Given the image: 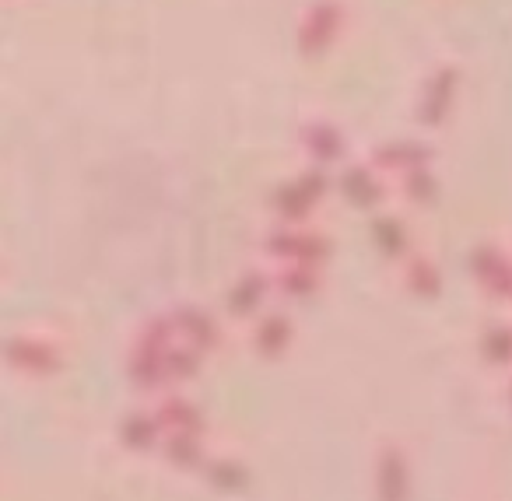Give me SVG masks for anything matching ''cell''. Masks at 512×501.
Masks as SVG:
<instances>
[{"label":"cell","instance_id":"1","mask_svg":"<svg viewBox=\"0 0 512 501\" xmlns=\"http://www.w3.org/2000/svg\"><path fill=\"white\" fill-rule=\"evenodd\" d=\"M453 92H456V71H439L432 81L425 85V92H421V113L418 120L425 123V127H439L442 120H446L449 106H453Z\"/></svg>","mask_w":512,"mask_h":501},{"label":"cell","instance_id":"2","mask_svg":"<svg viewBox=\"0 0 512 501\" xmlns=\"http://www.w3.org/2000/svg\"><path fill=\"white\" fill-rule=\"evenodd\" d=\"M172 323H176L179 340H186L190 347H197L200 354L214 351V347H218L221 330H218V323H214V319L207 316L204 309H179L176 316H172Z\"/></svg>","mask_w":512,"mask_h":501},{"label":"cell","instance_id":"3","mask_svg":"<svg viewBox=\"0 0 512 501\" xmlns=\"http://www.w3.org/2000/svg\"><path fill=\"white\" fill-rule=\"evenodd\" d=\"M337 22H341V15H337L334 4H316V8H309L306 22H302V50L306 53H323L330 43L337 39Z\"/></svg>","mask_w":512,"mask_h":501},{"label":"cell","instance_id":"4","mask_svg":"<svg viewBox=\"0 0 512 501\" xmlns=\"http://www.w3.org/2000/svg\"><path fill=\"white\" fill-rule=\"evenodd\" d=\"M8 358H11V365L25 368V372H53L60 361L57 351L39 337H15L8 347Z\"/></svg>","mask_w":512,"mask_h":501},{"label":"cell","instance_id":"5","mask_svg":"<svg viewBox=\"0 0 512 501\" xmlns=\"http://www.w3.org/2000/svg\"><path fill=\"white\" fill-rule=\"evenodd\" d=\"M341 193L348 204L362 207V211H369V207H376L379 200H383V183L376 179V169H365V165H358V169H348L341 176Z\"/></svg>","mask_w":512,"mask_h":501},{"label":"cell","instance_id":"6","mask_svg":"<svg viewBox=\"0 0 512 501\" xmlns=\"http://www.w3.org/2000/svg\"><path fill=\"white\" fill-rule=\"evenodd\" d=\"M379 494H383V501L407 498V463L397 449H386L379 459Z\"/></svg>","mask_w":512,"mask_h":501},{"label":"cell","instance_id":"7","mask_svg":"<svg viewBox=\"0 0 512 501\" xmlns=\"http://www.w3.org/2000/svg\"><path fill=\"white\" fill-rule=\"evenodd\" d=\"M267 295V277L264 274H249L242 281H235V288L228 291V312L232 316H253L260 309Z\"/></svg>","mask_w":512,"mask_h":501},{"label":"cell","instance_id":"8","mask_svg":"<svg viewBox=\"0 0 512 501\" xmlns=\"http://www.w3.org/2000/svg\"><path fill=\"white\" fill-rule=\"evenodd\" d=\"M274 211L281 214V221H292V225H299V221H306L309 218V211H313L320 200H313L306 190L299 186V179L295 183H288V186H281L278 193H274Z\"/></svg>","mask_w":512,"mask_h":501},{"label":"cell","instance_id":"9","mask_svg":"<svg viewBox=\"0 0 512 501\" xmlns=\"http://www.w3.org/2000/svg\"><path fill=\"white\" fill-rule=\"evenodd\" d=\"M302 144H306V151L316 158V165L337 162V158H341V151H344L341 134H337L334 127H327V123H313V127L302 134Z\"/></svg>","mask_w":512,"mask_h":501},{"label":"cell","instance_id":"10","mask_svg":"<svg viewBox=\"0 0 512 501\" xmlns=\"http://www.w3.org/2000/svg\"><path fill=\"white\" fill-rule=\"evenodd\" d=\"M253 344L264 358H278V354L292 344V323H288L285 316H267L264 323L256 326Z\"/></svg>","mask_w":512,"mask_h":501},{"label":"cell","instance_id":"11","mask_svg":"<svg viewBox=\"0 0 512 501\" xmlns=\"http://www.w3.org/2000/svg\"><path fill=\"white\" fill-rule=\"evenodd\" d=\"M158 421L172 431H197V435L204 431L200 410L193 407L190 400H183V396H169V400L162 403V410H158Z\"/></svg>","mask_w":512,"mask_h":501},{"label":"cell","instance_id":"12","mask_svg":"<svg viewBox=\"0 0 512 501\" xmlns=\"http://www.w3.org/2000/svg\"><path fill=\"white\" fill-rule=\"evenodd\" d=\"M165 459L176 463L179 470H193V466L204 459L197 431H172V435L165 438Z\"/></svg>","mask_w":512,"mask_h":501},{"label":"cell","instance_id":"13","mask_svg":"<svg viewBox=\"0 0 512 501\" xmlns=\"http://www.w3.org/2000/svg\"><path fill=\"white\" fill-rule=\"evenodd\" d=\"M197 368H200V351L186 344V340L183 344L176 340V344L165 351V375H169V382L190 379V375H197Z\"/></svg>","mask_w":512,"mask_h":501},{"label":"cell","instance_id":"14","mask_svg":"<svg viewBox=\"0 0 512 501\" xmlns=\"http://www.w3.org/2000/svg\"><path fill=\"white\" fill-rule=\"evenodd\" d=\"M278 288L292 298H309L320 288V274H316V267H309V263H292V267L278 277Z\"/></svg>","mask_w":512,"mask_h":501},{"label":"cell","instance_id":"15","mask_svg":"<svg viewBox=\"0 0 512 501\" xmlns=\"http://www.w3.org/2000/svg\"><path fill=\"white\" fill-rule=\"evenodd\" d=\"M407 284H411V291L421 298H435L442 291L439 270H435V263L425 260V256H414L411 260V267H407Z\"/></svg>","mask_w":512,"mask_h":501},{"label":"cell","instance_id":"16","mask_svg":"<svg viewBox=\"0 0 512 501\" xmlns=\"http://www.w3.org/2000/svg\"><path fill=\"white\" fill-rule=\"evenodd\" d=\"M400 186H404L411 204H432V200L439 197V183H435L432 169H407L404 176H400Z\"/></svg>","mask_w":512,"mask_h":501},{"label":"cell","instance_id":"17","mask_svg":"<svg viewBox=\"0 0 512 501\" xmlns=\"http://www.w3.org/2000/svg\"><path fill=\"white\" fill-rule=\"evenodd\" d=\"M372 235H376L379 249H383L386 256H404L407 253V228L400 225L397 218H376V225H372Z\"/></svg>","mask_w":512,"mask_h":501},{"label":"cell","instance_id":"18","mask_svg":"<svg viewBox=\"0 0 512 501\" xmlns=\"http://www.w3.org/2000/svg\"><path fill=\"white\" fill-rule=\"evenodd\" d=\"M158 417H144V414H134V417H127L123 421V442L130 445V449H151L155 445V438H158Z\"/></svg>","mask_w":512,"mask_h":501},{"label":"cell","instance_id":"19","mask_svg":"<svg viewBox=\"0 0 512 501\" xmlns=\"http://www.w3.org/2000/svg\"><path fill=\"white\" fill-rule=\"evenodd\" d=\"M211 484L214 487H225V491H239V487H246V470H242L239 463H232V459H218V463H211Z\"/></svg>","mask_w":512,"mask_h":501},{"label":"cell","instance_id":"20","mask_svg":"<svg viewBox=\"0 0 512 501\" xmlns=\"http://www.w3.org/2000/svg\"><path fill=\"white\" fill-rule=\"evenodd\" d=\"M481 351L491 365H509L512 361V330H491L488 337H484Z\"/></svg>","mask_w":512,"mask_h":501},{"label":"cell","instance_id":"21","mask_svg":"<svg viewBox=\"0 0 512 501\" xmlns=\"http://www.w3.org/2000/svg\"><path fill=\"white\" fill-rule=\"evenodd\" d=\"M299 186H302V190H306L313 200H323V197H327V190H330V176L320 169V165H309V169L299 176Z\"/></svg>","mask_w":512,"mask_h":501}]
</instances>
